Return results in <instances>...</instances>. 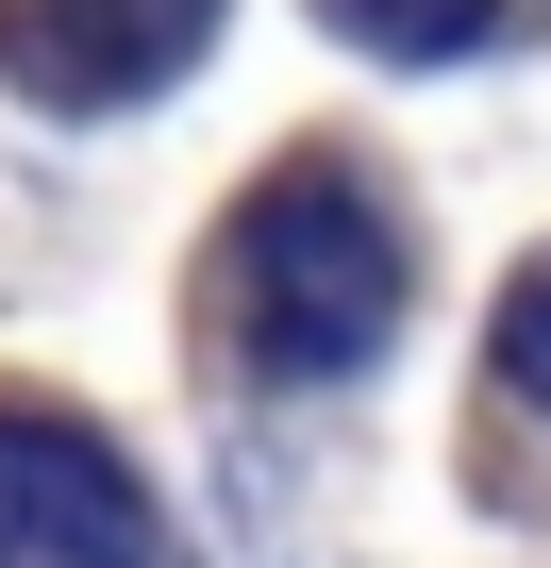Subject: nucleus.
Listing matches in <instances>:
<instances>
[{
    "instance_id": "f257e3e1",
    "label": "nucleus",
    "mask_w": 551,
    "mask_h": 568,
    "mask_svg": "<svg viewBox=\"0 0 551 568\" xmlns=\"http://www.w3.org/2000/svg\"><path fill=\"white\" fill-rule=\"evenodd\" d=\"M401 302H418V251L368 201V168L285 151V168L234 201V352L267 385H351L401 335Z\"/></svg>"
},
{
    "instance_id": "20e7f679",
    "label": "nucleus",
    "mask_w": 551,
    "mask_h": 568,
    "mask_svg": "<svg viewBox=\"0 0 551 568\" xmlns=\"http://www.w3.org/2000/svg\"><path fill=\"white\" fill-rule=\"evenodd\" d=\"M318 18H335L351 51H401V68H435V51L501 34V0H318Z\"/></svg>"
},
{
    "instance_id": "7ed1b4c3",
    "label": "nucleus",
    "mask_w": 551,
    "mask_h": 568,
    "mask_svg": "<svg viewBox=\"0 0 551 568\" xmlns=\"http://www.w3.org/2000/svg\"><path fill=\"white\" fill-rule=\"evenodd\" d=\"M201 34H217V0H0V68H18L51 118H101V101L184 84Z\"/></svg>"
},
{
    "instance_id": "f03ea898",
    "label": "nucleus",
    "mask_w": 551,
    "mask_h": 568,
    "mask_svg": "<svg viewBox=\"0 0 551 568\" xmlns=\"http://www.w3.org/2000/svg\"><path fill=\"white\" fill-rule=\"evenodd\" d=\"M0 568H167L151 485L68 402H0Z\"/></svg>"
},
{
    "instance_id": "39448f33",
    "label": "nucleus",
    "mask_w": 551,
    "mask_h": 568,
    "mask_svg": "<svg viewBox=\"0 0 551 568\" xmlns=\"http://www.w3.org/2000/svg\"><path fill=\"white\" fill-rule=\"evenodd\" d=\"M501 385L551 418V267H518V302H501Z\"/></svg>"
}]
</instances>
